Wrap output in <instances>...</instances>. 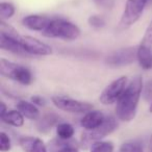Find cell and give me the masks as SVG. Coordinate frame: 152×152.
<instances>
[{"mask_svg":"<svg viewBox=\"0 0 152 152\" xmlns=\"http://www.w3.org/2000/svg\"><path fill=\"white\" fill-rule=\"evenodd\" d=\"M143 88V77L140 74L135 75L128 83L123 95L116 103L115 113L119 120L123 122H130L135 118Z\"/></svg>","mask_w":152,"mask_h":152,"instance_id":"6da1fadb","label":"cell"},{"mask_svg":"<svg viewBox=\"0 0 152 152\" xmlns=\"http://www.w3.org/2000/svg\"><path fill=\"white\" fill-rule=\"evenodd\" d=\"M42 34L49 39H61L64 41H75L80 37V29L76 24L64 19L52 18Z\"/></svg>","mask_w":152,"mask_h":152,"instance_id":"7a4b0ae2","label":"cell"},{"mask_svg":"<svg viewBox=\"0 0 152 152\" xmlns=\"http://www.w3.org/2000/svg\"><path fill=\"white\" fill-rule=\"evenodd\" d=\"M0 74L22 86H29L32 83V73L27 67L5 58L0 61Z\"/></svg>","mask_w":152,"mask_h":152,"instance_id":"3957f363","label":"cell"},{"mask_svg":"<svg viewBox=\"0 0 152 152\" xmlns=\"http://www.w3.org/2000/svg\"><path fill=\"white\" fill-rule=\"evenodd\" d=\"M146 5V0H127L124 11L117 26V30L123 31L134 25L143 15Z\"/></svg>","mask_w":152,"mask_h":152,"instance_id":"277c9868","label":"cell"},{"mask_svg":"<svg viewBox=\"0 0 152 152\" xmlns=\"http://www.w3.org/2000/svg\"><path fill=\"white\" fill-rule=\"evenodd\" d=\"M118 128V122L116 118L113 116H106L104 122L99 127L93 129V130H86L81 134V147L88 148L89 145H93L96 142L101 141L103 137L110 135Z\"/></svg>","mask_w":152,"mask_h":152,"instance_id":"5b68a950","label":"cell"},{"mask_svg":"<svg viewBox=\"0 0 152 152\" xmlns=\"http://www.w3.org/2000/svg\"><path fill=\"white\" fill-rule=\"evenodd\" d=\"M51 101L55 107L64 112L71 114H87L88 112L93 110V104L86 101L74 99L70 96L56 95L51 98Z\"/></svg>","mask_w":152,"mask_h":152,"instance_id":"8992f818","label":"cell"},{"mask_svg":"<svg viewBox=\"0 0 152 152\" xmlns=\"http://www.w3.org/2000/svg\"><path fill=\"white\" fill-rule=\"evenodd\" d=\"M128 85L127 76H121L119 78L113 80L107 85L99 96V101L104 105H112L117 103L120 97L123 95L125 89Z\"/></svg>","mask_w":152,"mask_h":152,"instance_id":"52a82bcc","label":"cell"},{"mask_svg":"<svg viewBox=\"0 0 152 152\" xmlns=\"http://www.w3.org/2000/svg\"><path fill=\"white\" fill-rule=\"evenodd\" d=\"M137 47L129 46L113 51L104 59V64L110 68H122L131 65L137 59Z\"/></svg>","mask_w":152,"mask_h":152,"instance_id":"ba28073f","label":"cell"},{"mask_svg":"<svg viewBox=\"0 0 152 152\" xmlns=\"http://www.w3.org/2000/svg\"><path fill=\"white\" fill-rule=\"evenodd\" d=\"M21 47L27 55L34 56H48L53 52L52 47L31 36H22Z\"/></svg>","mask_w":152,"mask_h":152,"instance_id":"9c48e42d","label":"cell"},{"mask_svg":"<svg viewBox=\"0 0 152 152\" xmlns=\"http://www.w3.org/2000/svg\"><path fill=\"white\" fill-rule=\"evenodd\" d=\"M51 20H52V18L48 17V16L34 14V15L25 16L22 19L21 23L24 27H26L29 30L43 32L47 28V26L49 25Z\"/></svg>","mask_w":152,"mask_h":152,"instance_id":"30bf717a","label":"cell"},{"mask_svg":"<svg viewBox=\"0 0 152 152\" xmlns=\"http://www.w3.org/2000/svg\"><path fill=\"white\" fill-rule=\"evenodd\" d=\"M106 116L101 112V110H92L88 112L85 116L81 118L80 125L81 127L86 129V130H93V129L99 127L102 123L104 122Z\"/></svg>","mask_w":152,"mask_h":152,"instance_id":"8fae6325","label":"cell"},{"mask_svg":"<svg viewBox=\"0 0 152 152\" xmlns=\"http://www.w3.org/2000/svg\"><path fill=\"white\" fill-rule=\"evenodd\" d=\"M59 121H61V118L57 116L54 113H47V114H44L42 117L37 120V130L41 133H48L51 129L54 126H57L59 124Z\"/></svg>","mask_w":152,"mask_h":152,"instance_id":"7c38bea8","label":"cell"},{"mask_svg":"<svg viewBox=\"0 0 152 152\" xmlns=\"http://www.w3.org/2000/svg\"><path fill=\"white\" fill-rule=\"evenodd\" d=\"M19 143L25 152H47L46 145L39 137H23L20 139Z\"/></svg>","mask_w":152,"mask_h":152,"instance_id":"4fadbf2b","label":"cell"},{"mask_svg":"<svg viewBox=\"0 0 152 152\" xmlns=\"http://www.w3.org/2000/svg\"><path fill=\"white\" fill-rule=\"evenodd\" d=\"M17 110L23 115L24 118L29 119V120H38L41 117L38 106L34 105L32 102L20 100L17 103Z\"/></svg>","mask_w":152,"mask_h":152,"instance_id":"5bb4252c","label":"cell"},{"mask_svg":"<svg viewBox=\"0 0 152 152\" xmlns=\"http://www.w3.org/2000/svg\"><path fill=\"white\" fill-rule=\"evenodd\" d=\"M0 47L1 49L9 52L13 53V54L18 55H27L21 47V43L19 41L13 40V39L7 38V37L0 36Z\"/></svg>","mask_w":152,"mask_h":152,"instance_id":"9a60e30c","label":"cell"},{"mask_svg":"<svg viewBox=\"0 0 152 152\" xmlns=\"http://www.w3.org/2000/svg\"><path fill=\"white\" fill-rule=\"evenodd\" d=\"M1 121L14 127H22L24 125V116L18 110H7L4 116L1 117Z\"/></svg>","mask_w":152,"mask_h":152,"instance_id":"2e32d148","label":"cell"},{"mask_svg":"<svg viewBox=\"0 0 152 152\" xmlns=\"http://www.w3.org/2000/svg\"><path fill=\"white\" fill-rule=\"evenodd\" d=\"M74 133H75V129L70 123L61 122L56 126V134L57 137L64 141H69L73 137Z\"/></svg>","mask_w":152,"mask_h":152,"instance_id":"e0dca14e","label":"cell"},{"mask_svg":"<svg viewBox=\"0 0 152 152\" xmlns=\"http://www.w3.org/2000/svg\"><path fill=\"white\" fill-rule=\"evenodd\" d=\"M0 36L7 37V38L13 39V40L19 41V42H21L22 38V36H20L16 28H14L13 26L7 24L3 20H0Z\"/></svg>","mask_w":152,"mask_h":152,"instance_id":"ac0fdd59","label":"cell"},{"mask_svg":"<svg viewBox=\"0 0 152 152\" xmlns=\"http://www.w3.org/2000/svg\"><path fill=\"white\" fill-rule=\"evenodd\" d=\"M15 13L16 7L13 3L7 2V1H2L0 3V17H1V20L5 21V20L11 19L15 15Z\"/></svg>","mask_w":152,"mask_h":152,"instance_id":"d6986e66","label":"cell"},{"mask_svg":"<svg viewBox=\"0 0 152 152\" xmlns=\"http://www.w3.org/2000/svg\"><path fill=\"white\" fill-rule=\"evenodd\" d=\"M139 47L152 50V19L148 24L147 28L145 29V32H144V36L142 38Z\"/></svg>","mask_w":152,"mask_h":152,"instance_id":"ffe728a7","label":"cell"},{"mask_svg":"<svg viewBox=\"0 0 152 152\" xmlns=\"http://www.w3.org/2000/svg\"><path fill=\"white\" fill-rule=\"evenodd\" d=\"M115 146L113 142L110 141H99L92 145L90 152H114Z\"/></svg>","mask_w":152,"mask_h":152,"instance_id":"44dd1931","label":"cell"},{"mask_svg":"<svg viewBox=\"0 0 152 152\" xmlns=\"http://www.w3.org/2000/svg\"><path fill=\"white\" fill-rule=\"evenodd\" d=\"M119 152H143V147L139 142H125L120 146Z\"/></svg>","mask_w":152,"mask_h":152,"instance_id":"7402d4cb","label":"cell"},{"mask_svg":"<svg viewBox=\"0 0 152 152\" xmlns=\"http://www.w3.org/2000/svg\"><path fill=\"white\" fill-rule=\"evenodd\" d=\"M143 99L149 104V112L152 113V79L148 80L143 88Z\"/></svg>","mask_w":152,"mask_h":152,"instance_id":"603a6c76","label":"cell"},{"mask_svg":"<svg viewBox=\"0 0 152 152\" xmlns=\"http://www.w3.org/2000/svg\"><path fill=\"white\" fill-rule=\"evenodd\" d=\"M88 24L95 29H101L105 26L106 21L102 16L100 15H91L88 18Z\"/></svg>","mask_w":152,"mask_h":152,"instance_id":"cb8c5ba5","label":"cell"},{"mask_svg":"<svg viewBox=\"0 0 152 152\" xmlns=\"http://www.w3.org/2000/svg\"><path fill=\"white\" fill-rule=\"evenodd\" d=\"M12 148V141L9 134L2 131L0 133V151L1 152H9Z\"/></svg>","mask_w":152,"mask_h":152,"instance_id":"d4e9b609","label":"cell"},{"mask_svg":"<svg viewBox=\"0 0 152 152\" xmlns=\"http://www.w3.org/2000/svg\"><path fill=\"white\" fill-rule=\"evenodd\" d=\"M30 102H32V103L34 104V105H37V106H45L47 104V101H46V99H45L44 97H42V96H40V95H34V96H31L30 97Z\"/></svg>","mask_w":152,"mask_h":152,"instance_id":"484cf974","label":"cell"},{"mask_svg":"<svg viewBox=\"0 0 152 152\" xmlns=\"http://www.w3.org/2000/svg\"><path fill=\"white\" fill-rule=\"evenodd\" d=\"M94 2L100 7H112L114 0H93Z\"/></svg>","mask_w":152,"mask_h":152,"instance_id":"4316f807","label":"cell"},{"mask_svg":"<svg viewBox=\"0 0 152 152\" xmlns=\"http://www.w3.org/2000/svg\"><path fill=\"white\" fill-rule=\"evenodd\" d=\"M56 152H79V151L75 146H68V147L61 148V149H59Z\"/></svg>","mask_w":152,"mask_h":152,"instance_id":"83f0119b","label":"cell"},{"mask_svg":"<svg viewBox=\"0 0 152 152\" xmlns=\"http://www.w3.org/2000/svg\"><path fill=\"white\" fill-rule=\"evenodd\" d=\"M7 104L4 103L3 101H1V103H0V118L2 116H4L5 114H7Z\"/></svg>","mask_w":152,"mask_h":152,"instance_id":"f1b7e54d","label":"cell"},{"mask_svg":"<svg viewBox=\"0 0 152 152\" xmlns=\"http://www.w3.org/2000/svg\"><path fill=\"white\" fill-rule=\"evenodd\" d=\"M149 148L152 151V135H151V137H150V141H149Z\"/></svg>","mask_w":152,"mask_h":152,"instance_id":"f546056e","label":"cell"},{"mask_svg":"<svg viewBox=\"0 0 152 152\" xmlns=\"http://www.w3.org/2000/svg\"><path fill=\"white\" fill-rule=\"evenodd\" d=\"M146 2H147V5H151L152 4V0H146Z\"/></svg>","mask_w":152,"mask_h":152,"instance_id":"4dcf8cb0","label":"cell"}]
</instances>
